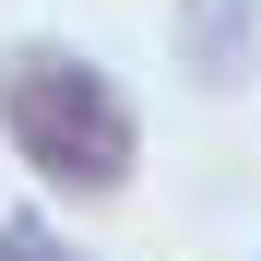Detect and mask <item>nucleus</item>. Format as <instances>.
<instances>
[{"label":"nucleus","mask_w":261,"mask_h":261,"mask_svg":"<svg viewBox=\"0 0 261 261\" xmlns=\"http://www.w3.org/2000/svg\"><path fill=\"white\" fill-rule=\"evenodd\" d=\"M178 60H190V83H249L261 71V0H178Z\"/></svg>","instance_id":"f03ea898"},{"label":"nucleus","mask_w":261,"mask_h":261,"mask_svg":"<svg viewBox=\"0 0 261 261\" xmlns=\"http://www.w3.org/2000/svg\"><path fill=\"white\" fill-rule=\"evenodd\" d=\"M0 261H83V249L48 226V214H0Z\"/></svg>","instance_id":"7ed1b4c3"},{"label":"nucleus","mask_w":261,"mask_h":261,"mask_svg":"<svg viewBox=\"0 0 261 261\" xmlns=\"http://www.w3.org/2000/svg\"><path fill=\"white\" fill-rule=\"evenodd\" d=\"M0 130H12V154H24L60 202L130 190V154H143L130 95H119L83 48H12V60H0Z\"/></svg>","instance_id":"f257e3e1"}]
</instances>
